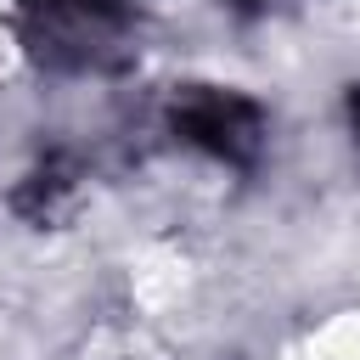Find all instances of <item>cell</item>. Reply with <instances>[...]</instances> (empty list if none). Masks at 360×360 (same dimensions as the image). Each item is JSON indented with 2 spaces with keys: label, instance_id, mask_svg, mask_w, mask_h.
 <instances>
[{
  "label": "cell",
  "instance_id": "cell-1",
  "mask_svg": "<svg viewBox=\"0 0 360 360\" xmlns=\"http://www.w3.org/2000/svg\"><path fill=\"white\" fill-rule=\"evenodd\" d=\"M17 39L45 73H112L129 62L135 17L124 0H17Z\"/></svg>",
  "mask_w": 360,
  "mask_h": 360
},
{
  "label": "cell",
  "instance_id": "cell-2",
  "mask_svg": "<svg viewBox=\"0 0 360 360\" xmlns=\"http://www.w3.org/2000/svg\"><path fill=\"white\" fill-rule=\"evenodd\" d=\"M163 124L180 146L225 169H253L270 146V112L231 84H174L163 101Z\"/></svg>",
  "mask_w": 360,
  "mask_h": 360
},
{
  "label": "cell",
  "instance_id": "cell-4",
  "mask_svg": "<svg viewBox=\"0 0 360 360\" xmlns=\"http://www.w3.org/2000/svg\"><path fill=\"white\" fill-rule=\"evenodd\" d=\"M276 6H287V0H236V11H248V17H264V11H276Z\"/></svg>",
  "mask_w": 360,
  "mask_h": 360
},
{
  "label": "cell",
  "instance_id": "cell-5",
  "mask_svg": "<svg viewBox=\"0 0 360 360\" xmlns=\"http://www.w3.org/2000/svg\"><path fill=\"white\" fill-rule=\"evenodd\" d=\"M349 129H354V141H360V84L349 90Z\"/></svg>",
  "mask_w": 360,
  "mask_h": 360
},
{
  "label": "cell",
  "instance_id": "cell-3",
  "mask_svg": "<svg viewBox=\"0 0 360 360\" xmlns=\"http://www.w3.org/2000/svg\"><path fill=\"white\" fill-rule=\"evenodd\" d=\"M79 202H84V163L73 158V152H45L22 180H17V191H11V214L17 219H28L34 231H56V225H68L73 214H79Z\"/></svg>",
  "mask_w": 360,
  "mask_h": 360
}]
</instances>
